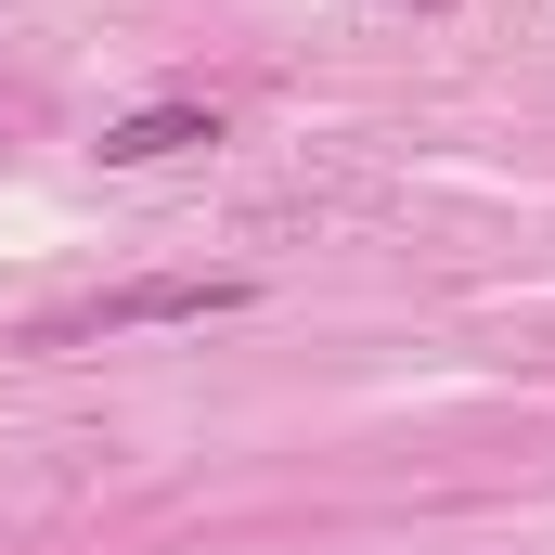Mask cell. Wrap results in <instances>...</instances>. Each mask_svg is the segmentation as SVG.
<instances>
[{
  "label": "cell",
  "mask_w": 555,
  "mask_h": 555,
  "mask_svg": "<svg viewBox=\"0 0 555 555\" xmlns=\"http://www.w3.org/2000/svg\"><path fill=\"white\" fill-rule=\"evenodd\" d=\"M246 297H259L246 272H142V284L78 297V310H39L13 349H91V336H142V323H220V310H246Z\"/></svg>",
  "instance_id": "cell-1"
},
{
  "label": "cell",
  "mask_w": 555,
  "mask_h": 555,
  "mask_svg": "<svg viewBox=\"0 0 555 555\" xmlns=\"http://www.w3.org/2000/svg\"><path fill=\"white\" fill-rule=\"evenodd\" d=\"M194 142H220V104H142V117H104V168H168V155H194Z\"/></svg>",
  "instance_id": "cell-2"
},
{
  "label": "cell",
  "mask_w": 555,
  "mask_h": 555,
  "mask_svg": "<svg viewBox=\"0 0 555 555\" xmlns=\"http://www.w3.org/2000/svg\"><path fill=\"white\" fill-rule=\"evenodd\" d=\"M414 13H452V0H414Z\"/></svg>",
  "instance_id": "cell-3"
}]
</instances>
